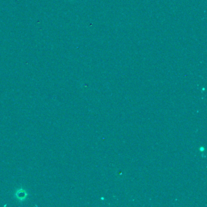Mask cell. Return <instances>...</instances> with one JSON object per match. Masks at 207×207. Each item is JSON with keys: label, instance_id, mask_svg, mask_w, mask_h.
Listing matches in <instances>:
<instances>
[{"label": "cell", "instance_id": "6da1fadb", "mask_svg": "<svg viewBox=\"0 0 207 207\" xmlns=\"http://www.w3.org/2000/svg\"><path fill=\"white\" fill-rule=\"evenodd\" d=\"M27 196V194L25 191H20L18 193H16V197L19 199L21 200L22 199H25Z\"/></svg>", "mask_w": 207, "mask_h": 207}]
</instances>
